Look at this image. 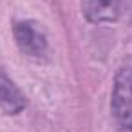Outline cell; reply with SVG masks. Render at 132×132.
I'll return each mask as SVG.
<instances>
[{
    "instance_id": "7a4b0ae2",
    "label": "cell",
    "mask_w": 132,
    "mask_h": 132,
    "mask_svg": "<svg viewBox=\"0 0 132 132\" xmlns=\"http://www.w3.org/2000/svg\"><path fill=\"white\" fill-rule=\"evenodd\" d=\"M13 38L18 45V49L31 56V58H42L47 53V36L45 31L35 22V20H18L13 26Z\"/></svg>"
},
{
    "instance_id": "277c9868",
    "label": "cell",
    "mask_w": 132,
    "mask_h": 132,
    "mask_svg": "<svg viewBox=\"0 0 132 132\" xmlns=\"http://www.w3.org/2000/svg\"><path fill=\"white\" fill-rule=\"evenodd\" d=\"M26 105H27V101H26V96L22 94V90L0 69V110L9 116H15V114H20L26 109Z\"/></svg>"
},
{
    "instance_id": "6da1fadb",
    "label": "cell",
    "mask_w": 132,
    "mask_h": 132,
    "mask_svg": "<svg viewBox=\"0 0 132 132\" xmlns=\"http://www.w3.org/2000/svg\"><path fill=\"white\" fill-rule=\"evenodd\" d=\"M110 110L118 127L125 132H132V65L121 67L114 76Z\"/></svg>"
},
{
    "instance_id": "3957f363",
    "label": "cell",
    "mask_w": 132,
    "mask_h": 132,
    "mask_svg": "<svg viewBox=\"0 0 132 132\" xmlns=\"http://www.w3.org/2000/svg\"><path fill=\"white\" fill-rule=\"evenodd\" d=\"M123 0H81V15L89 24H114L121 15Z\"/></svg>"
}]
</instances>
